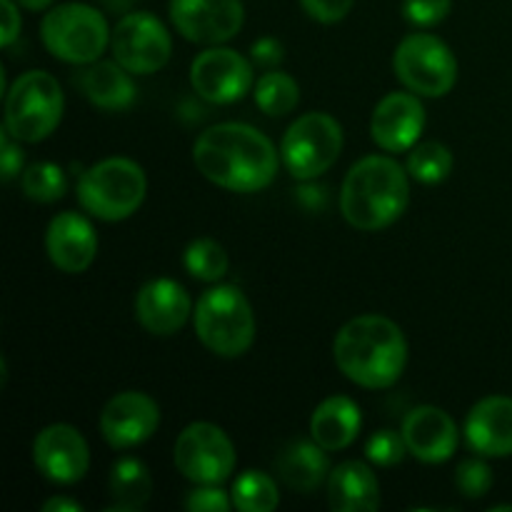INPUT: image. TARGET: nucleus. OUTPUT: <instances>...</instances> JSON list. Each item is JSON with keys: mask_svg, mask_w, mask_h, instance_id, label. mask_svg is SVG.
<instances>
[{"mask_svg": "<svg viewBox=\"0 0 512 512\" xmlns=\"http://www.w3.org/2000/svg\"><path fill=\"white\" fill-rule=\"evenodd\" d=\"M193 163L205 180L230 193H258L275 180L280 153L248 123H218L195 138Z\"/></svg>", "mask_w": 512, "mask_h": 512, "instance_id": "nucleus-1", "label": "nucleus"}, {"mask_svg": "<svg viewBox=\"0 0 512 512\" xmlns=\"http://www.w3.org/2000/svg\"><path fill=\"white\" fill-rule=\"evenodd\" d=\"M340 373L365 390L393 388L408 365V340L400 325L385 315L368 313L348 320L333 340Z\"/></svg>", "mask_w": 512, "mask_h": 512, "instance_id": "nucleus-2", "label": "nucleus"}, {"mask_svg": "<svg viewBox=\"0 0 512 512\" xmlns=\"http://www.w3.org/2000/svg\"><path fill=\"white\" fill-rule=\"evenodd\" d=\"M410 205L408 168L390 155H365L345 173L340 188V213L363 233L390 228Z\"/></svg>", "mask_w": 512, "mask_h": 512, "instance_id": "nucleus-3", "label": "nucleus"}, {"mask_svg": "<svg viewBox=\"0 0 512 512\" xmlns=\"http://www.w3.org/2000/svg\"><path fill=\"white\" fill-rule=\"evenodd\" d=\"M195 335L218 358H240L255 343V313L238 285L213 283L193 308Z\"/></svg>", "mask_w": 512, "mask_h": 512, "instance_id": "nucleus-4", "label": "nucleus"}, {"mask_svg": "<svg viewBox=\"0 0 512 512\" xmlns=\"http://www.w3.org/2000/svg\"><path fill=\"white\" fill-rule=\"evenodd\" d=\"M80 208L105 223H120L140 210L148 195L145 170L130 158H105L78 178Z\"/></svg>", "mask_w": 512, "mask_h": 512, "instance_id": "nucleus-5", "label": "nucleus"}, {"mask_svg": "<svg viewBox=\"0 0 512 512\" xmlns=\"http://www.w3.org/2000/svg\"><path fill=\"white\" fill-rule=\"evenodd\" d=\"M65 98L60 83L45 70L18 75L5 90L3 128L20 143H43L63 120Z\"/></svg>", "mask_w": 512, "mask_h": 512, "instance_id": "nucleus-6", "label": "nucleus"}, {"mask_svg": "<svg viewBox=\"0 0 512 512\" xmlns=\"http://www.w3.org/2000/svg\"><path fill=\"white\" fill-rule=\"evenodd\" d=\"M108 20L88 3H60L43 15L40 40L53 58L68 65H90L110 45Z\"/></svg>", "mask_w": 512, "mask_h": 512, "instance_id": "nucleus-7", "label": "nucleus"}, {"mask_svg": "<svg viewBox=\"0 0 512 512\" xmlns=\"http://www.w3.org/2000/svg\"><path fill=\"white\" fill-rule=\"evenodd\" d=\"M343 143V125L330 113L313 110V113L300 115L285 130L283 143H280V160L295 180L313 183L338 163Z\"/></svg>", "mask_w": 512, "mask_h": 512, "instance_id": "nucleus-8", "label": "nucleus"}, {"mask_svg": "<svg viewBox=\"0 0 512 512\" xmlns=\"http://www.w3.org/2000/svg\"><path fill=\"white\" fill-rule=\"evenodd\" d=\"M395 78L420 98H443L458 83V58L443 38L433 33H410L393 53Z\"/></svg>", "mask_w": 512, "mask_h": 512, "instance_id": "nucleus-9", "label": "nucleus"}, {"mask_svg": "<svg viewBox=\"0 0 512 512\" xmlns=\"http://www.w3.org/2000/svg\"><path fill=\"white\" fill-rule=\"evenodd\" d=\"M173 463L195 485H223L235 473L233 440L215 423H190L173 445Z\"/></svg>", "mask_w": 512, "mask_h": 512, "instance_id": "nucleus-10", "label": "nucleus"}, {"mask_svg": "<svg viewBox=\"0 0 512 512\" xmlns=\"http://www.w3.org/2000/svg\"><path fill=\"white\" fill-rule=\"evenodd\" d=\"M113 58L133 75H153L168 65L173 38L158 15L148 10H130L110 33Z\"/></svg>", "mask_w": 512, "mask_h": 512, "instance_id": "nucleus-11", "label": "nucleus"}, {"mask_svg": "<svg viewBox=\"0 0 512 512\" xmlns=\"http://www.w3.org/2000/svg\"><path fill=\"white\" fill-rule=\"evenodd\" d=\"M190 85L213 105L238 103L255 88L253 60L225 45H208L190 63Z\"/></svg>", "mask_w": 512, "mask_h": 512, "instance_id": "nucleus-12", "label": "nucleus"}, {"mask_svg": "<svg viewBox=\"0 0 512 512\" xmlns=\"http://www.w3.org/2000/svg\"><path fill=\"white\" fill-rule=\"evenodd\" d=\"M170 20L195 45H223L240 33L245 8L240 0H170Z\"/></svg>", "mask_w": 512, "mask_h": 512, "instance_id": "nucleus-13", "label": "nucleus"}, {"mask_svg": "<svg viewBox=\"0 0 512 512\" xmlns=\"http://www.w3.org/2000/svg\"><path fill=\"white\" fill-rule=\"evenodd\" d=\"M33 465L55 485L80 483L90 468L88 440L68 423L48 425L33 440Z\"/></svg>", "mask_w": 512, "mask_h": 512, "instance_id": "nucleus-14", "label": "nucleus"}, {"mask_svg": "<svg viewBox=\"0 0 512 512\" xmlns=\"http://www.w3.org/2000/svg\"><path fill=\"white\" fill-rule=\"evenodd\" d=\"M160 428V405L140 390L113 395L100 413V435L113 450H133L148 443Z\"/></svg>", "mask_w": 512, "mask_h": 512, "instance_id": "nucleus-15", "label": "nucleus"}, {"mask_svg": "<svg viewBox=\"0 0 512 512\" xmlns=\"http://www.w3.org/2000/svg\"><path fill=\"white\" fill-rule=\"evenodd\" d=\"M425 130V105L420 95L388 93L373 110L370 135L373 143L385 153H408L420 143Z\"/></svg>", "mask_w": 512, "mask_h": 512, "instance_id": "nucleus-16", "label": "nucleus"}, {"mask_svg": "<svg viewBox=\"0 0 512 512\" xmlns=\"http://www.w3.org/2000/svg\"><path fill=\"white\" fill-rule=\"evenodd\" d=\"M45 253L60 273H85L98 255V233L85 215L65 210L45 228Z\"/></svg>", "mask_w": 512, "mask_h": 512, "instance_id": "nucleus-17", "label": "nucleus"}, {"mask_svg": "<svg viewBox=\"0 0 512 512\" xmlns=\"http://www.w3.org/2000/svg\"><path fill=\"white\" fill-rule=\"evenodd\" d=\"M403 433L408 453L428 465L448 463L460 443V430L455 420L435 405H418L403 420Z\"/></svg>", "mask_w": 512, "mask_h": 512, "instance_id": "nucleus-18", "label": "nucleus"}, {"mask_svg": "<svg viewBox=\"0 0 512 512\" xmlns=\"http://www.w3.org/2000/svg\"><path fill=\"white\" fill-rule=\"evenodd\" d=\"M193 315L190 295L178 280L153 278L135 295V320L150 335L168 338L175 335Z\"/></svg>", "mask_w": 512, "mask_h": 512, "instance_id": "nucleus-19", "label": "nucleus"}, {"mask_svg": "<svg viewBox=\"0 0 512 512\" xmlns=\"http://www.w3.org/2000/svg\"><path fill=\"white\" fill-rule=\"evenodd\" d=\"M465 443L483 458H510L512 455V398L488 395L470 408L465 418Z\"/></svg>", "mask_w": 512, "mask_h": 512, "instance_id": "nucleus-20", "label": "nucleus"}, {"mask_svg": "<svg viewBox=\"0 0 512 512\" xmlns=\"http://www.w3.org/2000/svg\"><path fill=\"white\" fill-rule=\"evenodd\" d=\"M328 505L335 512H375L380 508V483L363 460H345L328 475Z\"/></svg>", "mask_w": 512, "mask_h": 512, "instance_id": "nucleus-21", "label": "nucleus"}, {"mask_svg": "<svg viewBox=\"0 0 512 512\" xmlns=\"http://www.w3.org/2000/svg\"><path fill=\"white\" fill-rule=\"evenodd\" d=\"M360 428H363V413L348 395L325 398L310 418V438L328 453L350 448L358 440Z\"/></svg>", "mask_w": 512, "mask_h": 512, "instance_id": "nucleus-22", "label": "nucleus"}, {"mask_svg": "<svg viewBox=\"0 0 512 512\" xmlns=\"http://www.w3.org/2000/svg\"><path fill=\"white\" fill-rule=\"evenodd\" d=\"M80 90L85 98L100 110H128L138 98V88L133 83V73L125 70L118 60H95L83 65V73L78 78Z\"/></svg>", "mask_w": 512, "mask_h": 512, "instance_id": "nucleus-23", "label": "nucleus"}, {"mask_svg": "<svg viewBox=\"0 0 512 512\" xmlns=\"http://www.w3.org/2000/svg\"><path fill=\"white\" fill-rule=\"evenodd\" d=\"M275 473L283 480L285 488H290L293 493H315L320 485L328 483V450L320 448L313 438L293 440L275 460Z\"/></svg>", "mask_w": 512, "mask_h": 512, "instance_id": "nucleus-24", "label": "nucleus"}, {"mask_svg": "<svg viewBox=\"0 0 512 512\" xmlns=\"http://www.w3.org/2000/svg\"><path fill=\"white\" fill-rule=\"evenodd\" d=\"M110 490V512H135L148 505L153 495V475L148 465L138 458H120L113 465L108 478Z\"/></svg>", "mask_w": 512, "mask_h": 512, "instance_id": "nucleus-25", "label": "nucleus"}, {"mask_svg": "<svg viewBox=\"0 0 512 512\" xmlns=\"http://www.w3.org/2000/svg\"><path fill=\"white\" fill-rule=\"evenodd\" d=\"M255 105L263 110L270 118H283L290 115L300 103V85L295 83L293 75L283 73V70H268L255 80L253 88Z\"/></svg>", "mask_w": 512, "mask_h": 512, "instance_id": "nucleus-26", "label": "nucleus"}, {"mask_svg": "<svg viewBox=\"0 0 512 512\" xmlns=\"http://www.w3.org/2000/svg\"><path fill=\"white\" fill-rule=\"evenodd\" d=\"M233 505L243 512H273L280 505L278 483L268 473L245 470L233 480Z\"/></svg>", "mask_w": 512, "mask_h": 512, "instance_id": "nucleus-27", "label": "nucleus"}, {"mask_svg": "<svg viewBox=\"0 0 512 512\" xmlns=\"http://www.w3.org/2000/svg\"><path fill=\"white\" fill-rule=\"evenodd\" d=\"M453 165L455 158L448 145L438 143V140H425V143H418L413 150H408L405 168L415 183L438 185L448 180V175L453 173Z\"/></svg>", "mask_w": 512, "mask_h": 512, "instance_id": "nucleus-28", "label": "nucleus"}, {"mask_svg": "<svg viewBox=\"0 0 512 512\" xmlns=\"http://www.w3.org/2000/svg\"><path fill=\"white\" fill-rule=\"evenodd\" d=\"M183 265L195 280L200 283H220L230 268L228 253L223 245L213 238H195L193 243L185 248Z\"/></svg>", "mask_w": 512, "mask_h": 512, "instance_id": "nucleus-29", "label": "nucleus"}, {"mask_svg": "<svg viewBox=\"0 0 512 512\" xmlns=\"http://www.w3.org/2000/svg\"><path fill=\"white\" fill-rule=\"evenodd\" d=\"M20 190L33 203H55L68 190V178L60 165L50 163V160H40V163H30L20 175Z\"/></svg>", "mask_w": 512, "mask_h": 512, "instance_id": "nucleus-30", "label": "nucleus"}, {"mask_svg": "<svg viewBox=\"0 0 512 512\" xmlns=\"http://www.w3.org/2000/svg\"><path fill=\"white\" fill-rule=\"evenodd\" d=\"M405 455H408V445L398 430H378L365 443V458L378 468H395L403 463Z\"/></svg>", "mask_w": 512, "mask_h": 512, "instance_id": "nucleus-31", "label": "nucleus"}, {"mask_svg": "<svg viewBox=\"0 0 512 512\" xmlns=\"http://www.w3.org/2000/svg\"><path fill=\"white\" fill-rule=\"evenodd\" d=\"M455 488L468 500H480L490 493V488H493V468L485 463L483 455L468 458L458 465V470H455Z\"/></svg>", "mask_w": 512, "mask_h": 512, "instance_id": "nucleus-32", "label": "nucleus"}, {"mask_svg": "<svg viewBox=\"0 0 512 512\" xmlns=\"http://www.w3.org/2000/svg\"><path fill=\"white\" fill-rule=\"evenodd\" d=\"M453 0H403V18L415 28H433L450 15Z\"/></svg>", "mask_w": 512, "mask_h": 512, "instance_id": "nucleus-33", "label": "nucleus"}, {"mask_svg": "<svg viewBox=\"0 0 512 512\" xmlns=\"http://www.w3.org/2000/svg\"><path fill=\"white\" fill-rule=\"evenodd\" d=\"M185 508L190 512H230L235 508L233 495L220 485H198L185 495Z\"/></svg>", "mask_w": 512, "mask_h": 512, "instance_id": "nucleus-34", "label": "nucleus"}, {"mask_svg": "<svg viewBox=\"0 0 512 512\" xmlns=\"http://www.w3.org/2000/svg\"><path fill=\"white\" fill-rule=\"evenodd\" d=\"M355 0H300V8L308 13V18H313L315 23L333 25L340 20L348 18V13L353 10Z\"/></svg>", "mask_w": 512, "mask_h": 512, "instance_id": "nucleus-35", "label": "nucleus"}, {"mask_svg": "<svg viewBox=\"0 0 512 512\" xmlns=\"http://www.w3.org/2000/svg\"><path fill=\"white\" fill-rule=\"evenodd\" d=\"M23 170L25 160L20 140H15L13 135L3 128V135H0V178H3V183H10V180L20 178Z\"/></svg>", "mask_w": 512, "mask_h": 512, "instance_id": "nucleus-36", "label": "nucleus"}, {"mask_svg": "<svg viewBox=\"0 0 512 512\" xmlns=\"http://www.w3.org/2000/svg\"><path fill=\"white\" fill-rule=\"evenodd\" d=\"M285 58L283 43L275 38H258L253 45H250V60L253 65H260V68H278Z\"/></svg>", "mask_w": 512, "mask_h": 512, "instance_id": "nucleus-37", "label": "nucleus"}, {"mask_svg": "<svg viewBox=\"0 0 512 512\" xmlns=\"http://www.w3.org/2000/svg\"><path fill=\"white\" fill-rule=\"evenodd\" d=\"M0 8H3V33H0V43H3V48H10L18 40L20 28H23L20 5L15 0H0Z\"/></svg>", "mask_w": 512, "mask_h": 512, "instance_id": "nucleus-38", "label": "nucleus"}, {"mask_svg": "<svg viewBox=\"0 0 512 512\" xmlns=\"http://www.w3.org/2000/svg\"><path fill=\"white\" fill-rule=\"evenodd\" d=\"M43 512H83V505L73 498H60V495H53V498L43 503Z\"/></svg>", "mask_w": 512, "mask_h": 512, "instance_id": "nucleus-39", "label": "nucleus"}, {"mask_svg": "<svg viewBox=\"0 0 512 512\" xmlns=\"http://www.w3.org/2000/svg\"><path fill=\"white\" fill-rule=\"evenodd\" d=\"M15 3H18L20 8L33 10V13H40V10H50V8H53L55 0H15Z\"/></svg>", "mask_w": 512, "mask_h": 512, "instance_id": "nucleus-40", "label": "nucleus"}, {"mask_svg": "<svg viewBox=\"0 0 512 512\" xmlns=\"http://www.w3.org/2000/svg\"><path fill=\"white\" fill-rule=\"evenodd\" d=\"M108 10H115V13H130V5L133 0H100Z\"/></svg>", "mask_w": 512, "mask_h": 512, "instance_id": "nucleus-41", "label": "nucleus"}, {"mask_svg": "<svg viewBox=\"0 0 512 512\" xmlns=\"http://www.w3.org/2000/svg\"><path fill=\"white\" fill-rule=\"evenodd\" d=\"M500 510H512V505H495V508H490V512H500Z\"/></svg>", "mask_w": 512, "mask_h": 512, "instance_id": "nucleus-42", "label": "nucleus"}]
</instances>
